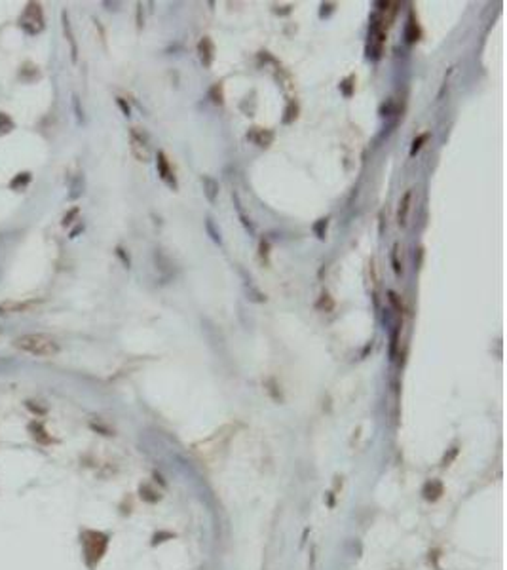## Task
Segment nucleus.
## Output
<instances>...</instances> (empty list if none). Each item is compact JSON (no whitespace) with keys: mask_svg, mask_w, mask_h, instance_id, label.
<instances>
[{"mask_svg":"<svg viewBox=\"0 0 507 570\" xmlns=\"http://www.w3.org/2000/svg\"><path fill=\"white\" fill-rule=\"evenodd\" d=\"M422 494H424V498L427 500V502H435V500H439L443 494H445V486H443L441 481L431 479V481H427V483L424 484Z\"/></svg>","mask_w":507,"mask_h":570,"instance_id":"6","label":"nucleus"},{"mask_svg":"<svg viewBox=\"0 0 507 570\" xmlns=\"http://www.w3.org/2000/svg\"><path fill=\"white\" fill-rule=\"evenodd\" d=\"M410 203V192H406L403 196V201H401V207H399V225H405L406 223V215H408V205Z\"/></svg>","mask_w":507,"mask_h":570,"instance_id":"12","label":"nucleus"},{"mask_svg":"<svg viewBox=\"0 0 507 570\" xmlns=\"http://www.w3.org/2000/svg\"><path fill=\"white\" fill-rule=\"evenodd\" d=\"M458 455V449H452V453H450V456H445V460H443V466H449V462L454 458V456Z\"/></svg>","mask_w":507,"mask_h":570,"instance_id":"18","label":"nucleus"},{"mask_svg":"<svg viewBox=\"0 0 507 570\" xmlns=\"http://www.w3.org/2000/svg\"><path fill=\"white\" fill-rule=\"evenodd\" d=\"M30 181H32V175L30 173H27V171L25 173H19V175H15L14 179L10 181V188L12 190H23Z\"/></svg>","mask_w":507,"mask_h":570,"instance_id":"9","label":"nucleus"},{"mask_svg":"<svg viewBox=\"0 0 507 570\" xmlns=\"http://www.w3.org/2000/svg\"><path fill=\"white\" fill-rule=\"evenodd\" d=\"M82 545H84V555H86V563L89 567H95L103 559L107 545H108V538L107 534L97 532V530H86L82 534Z\"/></svg>","mask_w":507,"mask_h":570,"instance_id":"2","label":"nucleus"},{"mask_svg":"<svg viewBox=\"0 0 507 570\" xmlns=\"http://www.w3.org/2000/svg\"><path fill=\"white\" fill-rule=\"evenodd\" d=\"M203 185L207 186V190H205V192H207V198L211 200V201H215V192H217L218 185L213 181V179H209V177L203 179Z\"/></svg>","mask_w":507,"mask_h":570,"instance_id":"14","label":"nucleus"},{"mask_svg":"<svg viewBox=\"0 0 507 570\" xmlns=\"http://www.w3.org/2000/svg\"><path fill=\"white\" fill-rule=\"evenodd\" d=\"M76 215H78V207H74L73 211H71V213H69V215H67V217H65L63 225H65V227H67V225H71V223H73V217H76Z\"/></svg>","mask_w":507,"mask_h":570,"instance_id":"17","label":"nucleus"},{"mask_svg":"<svg viewBox=\"0 0 507 570\" xmlns=\"http://www.w3.org/2000/svg\"><path fill=\"white\" fill-rule=\"evenodd\" d=\"M158 171H160V177H161L167 185L175 186V179H171V170H169V164H167V160H165V156H163V152H160L158 154Z\"/></svg>","mask_w":507,"mask_h":570,"instance_id":"7","label":"nucleus"},{"mask_svg":"<svg viewBox=\"0 0 507 570\" xmlns=\"http://www.w3.org/2000/svg\"><path fill=\"white\" fill-rule=\"evenodd\" d=\"M131 152L139 162H148V158H150L148 146H146L145 139L137 133V129H131Z\"/></svg>","mask_w":507,"mask_h":570,"instance_id":"5","label":"nucleus"},{"mask_svg":"<svg viewBox=\"0 0 507 570\" xmlns=\"http://www.w3.org/2000/svg\"><path fill=\"white\" fill-rule=\"evenodd\" d=\"M63 28H65V36L71 44V54H73V61H76V56H78V48H76V42H74L73 30H71V23H69V17L67 14H63Z\"/></svg>","mask_w":507,"mask_h":570,"instance_id":"8","label":"nucleus"},{"mask_svg":"<svg viewBox=\"0 0 507 570\" xmlns=\"http://www.w3.org/2000/svg\"><path fill=\"white\" fill-rule=\"evenodd\" d=\"M139 492H141V498L146 500V502H158V498H160L158 492H156V490H152V488H150V486H146V484H143V486H141V490H139Z\"/></svg>","mask_w":507,"mask_h":570,"instance_id":"13","label":"nucleus"},{"mask_svg":"<svg viewBox=\"0 0 507 570\" xmlns=\"http://www.w3.org/2000/svg\"><path fill=\"white\" fill-rule=\"evenodd\" d=\"M44 14L38 2H29L19 17V27L23 28L27 34H38L44 28Z\"/></svg>","mask_w":507,"mask_h":570,"instance_id":"3","label":"nucleus"},{"mask_svg":"<svg viewBox=\"0 0 507 570\" xmlns=\"http://www.w3.org/2000/svg\"><path fill=\"white\" fill-rule=\"evenodd\" d=\"M32 429H34V431H36V433H34V437H36V439H38V441H42V443H48L50 441V437H48V435H46V431H44V428L40 426V424H32Z\"/></svg>","mask_w":507,"mask_h":570,"instance_id":"15","label":"nucleus"},{"mask_svg":"<svg viewBox=\"0 0 507 570\" xmlns=\"http://www.w3.org/2000/svg\"><path fill=\"white\" fill-rule=\"evenodd\" d=\"M12 129H15V122L10 118V114L0 113V135H6L10 133Z\"/></svg>","mask_w":507,"mask_h":570,"instance_id":"11","label":"nucleus"},{"mask_svg":"<svg viewBox=\"0 0 507 570\" xmlns=\"http://www.w3.org/2000/svg\"><path fill=\"white\" fill-rule=\"evenodd\" d=\"M38 306V300H4L0 302V314L30 312Z\"/></svg>","mask_w":507,"mask_h":570,"instance_id":"4","label":"nucleus"},{"mask_svg":"<svg viewBox=\"0 0 507 570\" xmlns=\"http://www.w3.org/2000/svg\"><path fill=\"white\" fill-rule=\"evenodd\" d=\"M426 139H427V135H426V133H424V135H420V137H418V139H416V141L412 142V148H410V156H414V154H416V152H418V150H420L422 142L426 141Z\"/></svg>","mask_w":507,"mask_h":570,"instance_id":"16","label":"nucleus"},{"mask_svg":"<svg viewBox=\"0 0 507 570\" xmlns=\"http://www.w3.org/2000/svg\"><path fill=\"white\" fill-rule=\"evenodd\" d=\"M200 56H202V61L209 67L211 61H213V44L209 42L207 38H203L200 42Z\"/></svg>","mask_w":507,"mask_h":570,"instance_id":"10","label":"nucleus"},{"mask_svg":"<svg viewBox=\"0 0 507 570\" xmlns=\"http://www.w3.org/2000/svg\"><path fill=\"white\" fill-rule=\"evenodd\" d=\"M14 348L21 350V352H27V354H34V356H42V357H52L55 356L59 352V344L52 337L48 335H23L19 339L14 341Z\"/></svg>","mask_w":507,"mask_h":570,"instance_id":"1","label":"nucleus"}]
</instances>
